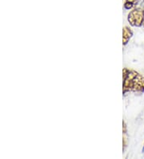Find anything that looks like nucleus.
Segmentation results:
<instances>
[{
	"label": "nucleus",
	"mask_w": 144,
	"mask_h": 159,
	"mask_svg": "<svg viewBox=\"0 0 144 159\" xmlns=\"http://www.w3.org/2000/svg\"><path fill=\"white\" fill-rule=\"evenodd\" d=\"M123 93L127 92H144V77L134 70L124 68L123 71Z\"/></svg>",
	"instance_id": "1"
},
{
	"label": "nucleus",
	"mask_w": 144,
	"mask_h": 159,
	"mask_svg": "<svg viewBox=\"0 0 144 159\" xmlns=\"http://www.w3.org/2000/svg\"><path fill=\"white\" fill-rule=\"evenodd\" d=\"M144 20V10L142 8H135L128 15V21L133 27L142 26Z\"/></svg>",
	"instance_id": "2"
},
{
	"label": "nucleus",
	"mask_w": 144,
	"mask_h": 159,
	"mask_svg": "<svg viewBox=\"0 0 144 159\" xmlns=\"http://www.w3.org/2000/svg\"><path fill=\"white\" fill-rule=\"evenodd\" d=\"M133 35V32L128 27H125L123 28V45H126L128 41L130 40V39L131 38V36Z\"/></svg>",
	"instance_id": "3"
},
{
	"label": "nucleus",
	"mask_w": 144,
	"mask_h": 159,
	"mask_svg": "<svg viewBox=\"0 0 144 159\" xmlns=\"http://www.w3.org/2000/svg\"><path fill=\"white\" fill-rule=\"evenodd\" d=\"M137 1L138 0H127V2L125 3V8L126 9H131L137 3Z\"/></svg>",
	"instance_id": "4"
},
{
	"label": "nucleus",
	"mask_w": 144,
	"mask_h": 159,
	"mask_svg": "<svg viewBox=\"0 0 144 159\" xmlns=\"http://www.w3.org/2000/svg\"><path fill=\"white\" fill-rule=\"evenodd\" d=\"M142 26H143V27H144V20H143V23H142Z\"/></svg>",
	"instance_id": "5"
}]
</instances>
